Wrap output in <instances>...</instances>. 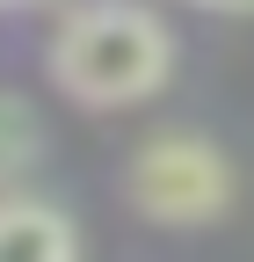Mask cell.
<instances>
[{
  "label": "cell",
  "instance_id": "6da1fadb",
  "mask_svg": "<svg viewBox=\"0 0 254 262\" xmlns=\"http://www.w3.org/2000/svg\"><path fill=\"white\" fill-rule=\"evenodd\" d=\"M44 80L80 110H138L174 80V29L145 0H80L44 37Z\"/></svg>",
  "mask_w": 254,
  "mask_h": 262
},
{
  "label": "cell",
  "instance_id": "7a4b0ae2",
  "mask_svg": "<svg viewBox=\"0 0 254 262\" xmlns=\"http://www.w3.org/2000/svg\"><path fill=\"white\" fill-rule=\"evenodd\" d=\"M123 196L145 226H174V233L218 226L233 211V160L204 131H153L123 160Z\"/></svg>",
  "mask_w": 254,
  "mask_h": 262
},
{
  "label": "cell",
  "instance_id": "3957f363",
  "mask_svg": "<svg viewBox=\"0 0 254 262\" xmlns=\"http://www.w3.org/2000/svg\"><path fill=\"white\" fill-rule=\"evenodd\" d=\"M80 255V226L66 204L8 182L0 189V262H73Z\"/></svg>",
  "mask_w": 254,
  "mask_h": 262
},
{
  "label": "cell",
  "instance_id": "277c9868",
  "mask_svg": "<svg viewBox=\"0 0 254 262\" xmlns=\"http://www.w3.org/2000/svg\"><path fill=\"white\" fill-rule=\"evenodd\" d=\"M37 160H44V117L29 110L22 95H8V88H0V189H8V182H22Z\"/></svg>",
  "mask_w": 254,
  "mask_h": 262
},
{
  "label": "cell",
  "instance_id": "5b68a950",
  "mask_svg": "<svg viewBox=\"0 0 254 262\" xmlns=\"http://www.w3.org/2000/svg\"><path fill=\"white\" fill-rule=\"evenodd\" d=\"M189 8H204V15H254V0H189Z\"/></svg>",
  "mask_w": 254,
  "mask_h": 262
},
{
  "label": "cell",
  "instance_id": "8992f818",
  "mask_svg": "<svg viewBox=\"0 0 254 262\" xmlns=\"http://www.w3.org/2000/svg\"><path fill=\"white\" fill-rule=\"evenodd\" d=\"M0 8H15V0H0Z\"/></svg>",
  "mask_w": 254,
  "mask_h": 262
}]
</instances>
